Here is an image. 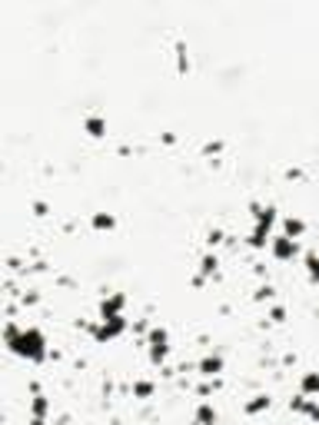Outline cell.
Listing matches in <instances>:
<instances>
[{
    "label": "cell",
    "instance_id": "obj_5",
    "mask_svg": "<svg viewBox=\"0 0 319 425\" xmlns=\"http://www.w3.org/2000/svg\"><path fill=\"white\" fill-rule=\"evenodd\" d=\"M303 229H306V223H303L299 216H286V219H283V236H289V239H296Z\"/></svg>",
    "mask_w": 319,
    "mask_h": 425
},
{
    "label": "cell",
    "instance_id": "obj_3",
    "mask_svg": "<svg viewBox=\"0 0 319 425\" xmlns=\"http://www.w3.org/2000/svg\"><path fill=\"white\" fill-rule=\"evenodd\" d=\"M269 249H273L276 259H293L296 256V239H289V236H276V239H269Z\"/></svg>",
    "mask_w": 319,
    "mask_h": 425
},
{
    "label": "cell",
    "instance_id": "obj_2",
    "mask_svg": "<svg viewBox=\"0 0 319 425\" xmlns=\"http://www.w3.org/2000/svg\"><path fill=\"white\" fill-rule=\"evenodd\" d=\"M146 342H150V356H153V362H160V359L166 356V342H170V332H166L163 325H153V329H150V336H146Z\"/></svg>",
    "mask_w": 319,
    "mask_h": 425
},
{
    "label": "cell",
    "instance_id": "obj_12",
    "mask_svg": "<svg viewBox=\"0 0 319 425\" xmlns=\"http://www.w3.org/2000/svg\"><path fill=\"white\" fill-rule=\"evenodd\" d=\"M87 130L93 136H100V133H103V120H100V116H87Z\"/></svg>",
    "mask_w": 319,
    "mask_h": 425
},
{
    "label": "cell",
    "instance_id": "obj_6",
    "mask_svg": "<svg viewBox=\"0 0 319 425\" xmlns=\"http://www.w3.org/2000/svg\"><path fill=\"white\" fill-rule=\"evenodd\" d=\"M196 419H199V425H216V412H213V405H196Z\"/></svg>",
    "mask_w": 319,
    "mask_h": 425
},
{
    "label": "cell",
    "instance_id": "obj_11",
    "mask_svg": "<svg viewBox=\"0 0 319 425\" xmlns=\"http://www.w3.org/2000/svg\"><path fill=\"white\" fill-rule=\"evenodd\" d=\"M199 272H203V276H206V272H216V256H213V253H206V256H203V266H199Z\"/></svg>",
    "mask_w": 319,
    "mask_h": 425
},
{
    "label": "cell",
    "instance_id": "obj_4",
    "mask_svg": "<svg viewBox=\"0 0 319 425\" xmlns=\"http://www.w3.org/2000/svg\"><path fill=\"white\" fill-rule=\"evenodd\" d=\"M220 369H223V359L216 356V352H209V356H203V362H199V372H203V375H216Z\"/></svg>",
    "mask_w": 319,
    "mask_h": 425
},
{
    "label": "cell",
    "instance_id": "obj_8",
    "mask_svg": "<svg viewBox=\"0 0 319 425\" xmlns=\"http://www.w3.org/2000/svg\"><path fill=\"white\" fill-rule=\"evenodd\" d=\"M93 226H97V229H113L117 219H113L110 212H97V216H93Z\"/></svg>",
    "mask_w": 319,
    "mask_h": 425
},
{
    "label": "cell",
    "instance_id": "obj_7",
    "mask_svg": "<svg viewBox=\"0 0 319 425\" xmlns=\"http://www.w3.org/2000/svg\"><path fill=\"white\" fill-rule=\"evenodd\" d=\"M299 385H303V392H306V395H313V392H319V372H306Z\"/></svg>",
    "mask_w": 319,
    "mask_h": 425
},
{
    "label": "cell",
    "instance_id": "obj_13",
    "mask_svg": "<svg viewBox=\"0 0 319 425\" xmlns=\"http://www.w3.org/2000/svg\"><path fill=\"white\" fill-rule=\"evenodd\" d=\"M306 266H309V276L319 279V256H316V253H309V256H306Z\"/></svg>",
    "mask_w": 319,
    "mask_h": 425
},
{
    "label": "cell",
    "instance_id": "obj_1",
    "mask_svg": "<svg viewBox=\"0 0 319 425\" xmlns=\"http://www.w3.org/2000/svg\"><path fill=\"white\" fill-rule=\"evenodd\" d=\"M3 336H7V346L23 359H44L47 356V339L40 329H17V325H7L3 329Z\"/></svg>",
    "mask_w": 319,
    "mask_h": 425
},
{
    "label": "cell",
    "instance_id": "obj_10",
    "mask_svg": "<svg viewBox=\"0 0 319 425\" xmlns=\"http://www.w3.org/2000/svg\"><path fill=\"white\" fill-rule=\"evenodd\" d=\"M133 392H136V395H150V392H153V382H150V379L133 382Z\"/></svg>",
    "mask_w": 319,
    "mask_h": 425
},
{
    "label": "cell",
    "instance_id": "obj_9",
    "mask_svg": "<svg viewBox=\"0 0 319 425\" xmlns=\"http://www.w3.org/2000/svg\"><path fill=\"white\" fill-rule=\"evenodd\" d=\"M266 405H269V399H266V395H253V399L243 405V409H246V412H259V409H266Z\"/></svg>",
    "mask_w": 319,
    "mask_h": 425
}]
</instances>
